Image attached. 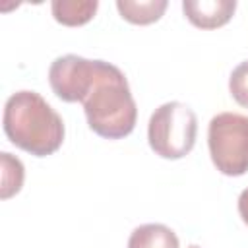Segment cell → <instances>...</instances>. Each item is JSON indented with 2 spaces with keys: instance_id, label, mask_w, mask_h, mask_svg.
<instances>
[{
  "instance_id": "7",
  "label": "cell",
  "mask_w": 248,
  "mask_h": 248,
  "mask_svg": "<svg viewBox=\"0 0 248 248\" xmlns=\"http://www.w3.org/2000/svg\"><path fill=\"white\" fill-rule=\"evenodd\" d=\"M178 236L161 223H147L132 231L128 248H178Z\"/></svg>"
},
{
  "instance_id": "3",
  "label": "cell",
  "mask_w": 248,
  "mask_h": 248,
  "mask_svg": "<svg viewBox=\"0 0 248 248\" xmlns=\"http://www.w3.org/2000/svg\"><path fill=\"white\" fill-rule=\"evenodd\" d=\"M196 112L180 101L161 105L149 118V147L163 159H182L184 155H188L196 143Z\"/></svg>"
},
{
  "instance_id": "10",
  "label": "cell",
  "mask_w": 248,
  "mask_h": 248,
  "mask_svg": "<svg viewBox=\"0 0 248 248\" xmlns=\"http://www.w3.org/2000/svg\"><path fill=\"white\" fill-rule=\"evenodd\" d=\"M2 159V198L8 200L10 196L17 194L23 184V165L17 157L10 153H0Z\"/></svg>"
},
{
  "instance_id": "11",
  "label": "cell",
  "mask_w": 248,
  "mask_h": 248,
  "mask_svg": "<svg viewBox=\"0 0 248 248\" xmlns=\"http://www.w3.org/2000/svg\"><path fill=\"white\" fill-rule=\"evenodd\" d=\"M229 91L240 107L248 108V60L240 62L232 70V74L229 78Z\"/></svg>"
},
{
  "instance_id": "9",
  "label": "cell",
  "mask_w": 248,
  "mask_h": 248,
  "mask_svg": "<svg viewBox=\"0 0 248 248\" xmlns=\"http://www.w3.org/2000/svg\"><path fill=\"white\" fill-rule=\"evenodd\" d=\"M116 8L126 21L136 23V25H149L165 14L167 0H140V2L118 0Z\"/></svg>"
},
{
  "instance_id": "1",
  "label": "cell",
  "mask_w": 248,
  "mask_h": 248,
  "mask_svg": "<svg viewBox=\"0 0 248 248\" xmlns=\"http://www.w3.org/2000/svg\"><path fill=\"white\" fill-rule=\"evenodd\" d=\"M81 103L87 124L97 136L120 140L132 134L138 107L130 93L126 76L114 64L97 60L93 83Z\"/></svg>"
},
{
  "instance_id": "4",
  "label": "cell",
  "mask_w": 248,
  "mask_h": 248,
  "mask_svg": "<svg viewBox=\"0 0 248 248\" xmlns=\"http://www.w3.org/2000/svg\"><path fill=\"white\" fill-rule=\"evenodd\" d=\"M207 145L213 165L227 176L248 172V116L221 112L211 118Z\"/></svg>"
},
{
  "instance_id": "13",
  "label": "cell",
  "mask_w": 248,
  "mask_h": 248,
  "mask_svg": "<svg viewBox=\"0 0 248 248\" xmlns=\"http://www.w3.org/2000/svg\"><path fill=\"white\" fill-rule=\"evenodd\" d=\"M190 248H202V246H198V244H192V246H190Z\"/></svg>"
},
{
  "instance_id": "6",
  "label": "cell",
  "mask_w": 248,
  "mask_h": 248,
  "mask_svg": "<svg viewBox=\"0 0 248 248\" xmlns=\"http://www.w3.org/2000/svg\"><path fill=\"white\" fill-rule=\"evenodd\" d=\"M236 10L234 0H184L182 12L188 21L200 29H217L232 17Z\"/></svg>"
},
{
  "instance_id": "5",
  "label": "cell",
  "mask_w": 248,
  "mask_h": 248,
  "mask_svg": "<svg viewBox=\"0 0 248 248\" xmlns=\"http://www.w3.org/2000/svg\"><path fill=\"white\" fill-rule=\"evenodd\" d=\"M97 70V60L78 54L56 58L48 68V83L54 95L66 103H81L87 95Z\"/></svg>"
},
{
  "instance_id": "12",
  "label": "cell",
  "mask_w": 248,
  "mask_h": 248,
  "mask_svg": "<svg viewBox=\"0 0 248 248\" xmlns=\"http://www.w3.org/2000/svg\"><path fill=\"white\" fill-rule=\"evenodd\" d=\"M238 213H240L242 221L248 225V188L242 190L238 196Z\"/></svg>"
},
{
  "instance_id": "8",
  "label": "cell",
  "mask_w": 248,
  "mask_h": 248,
  "mask_svg": "<svg viewBox=\"0 0 248 248\" xmlns=\"http://www.w3.org/2000/svg\"><path fill=\"white\" fill-rule=\"evenodd\" d=\"M99 8L97 0H54L50 4L52 16L58 23L68 27H78L87 23Z\"/></svg>"
},
{
  "instance_id": "2",
  "label": "cell",
  "mask_w": 248,
  "mask_h": 248,
  "mask_svg": "<svg viewBox=\"0 0 248 248\" xmlns=\"http://www.w3.org/2000/svg\"><path fill=\"white\" fill-rule=\"evenodd\" d=\"M2 122L8 140L35 157L52 155L64 141L60 114L37 91L14 93L6 101Z\"/></svg>"
}]
</instances>
